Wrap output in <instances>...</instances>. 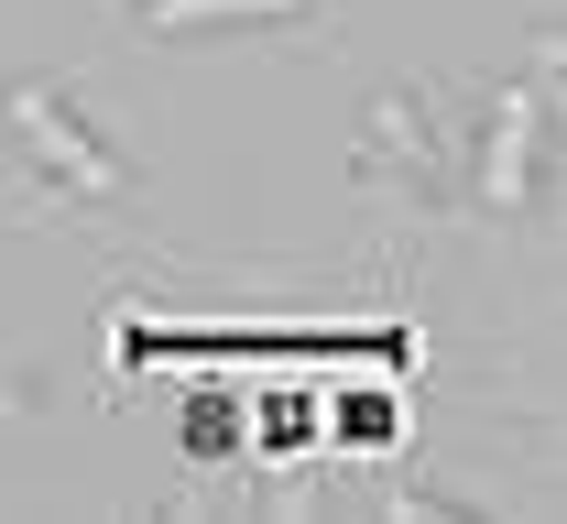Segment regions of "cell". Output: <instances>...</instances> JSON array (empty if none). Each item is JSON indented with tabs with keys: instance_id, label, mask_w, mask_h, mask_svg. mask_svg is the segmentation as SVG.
<instances>
[{
	"instance_id": "obj_7",
	"label": "cell",
	"mask_w": 567,
	"mask_h": 524,
	"mask_svg": "<svg viewBox=\"0 0 567 524\" xmlns=\"http://www.w3.org/2000/svg\"><path fill=\"white\" fill-rule=\"evenodd\" d=\"M306 438H317V393H262V459L306 449Z\"/></svg>"
},
{
	"instance_id": "obj_4",
	"label": "cell",
	"mask_w": 567,
	"mask_h": 524,
	"mask_svg": "<svg viewBox=\"0 0 567 524\" xmlns=\"http://www.w3.org/2000/svg\"><path fill=\"white\" fill-rule=\"evenodd\" d=\"M274 22H317V0H132V33H153V44H197V33H274Z\"/></svg>"
},
{
	"instance_id": "obj_3",
	"label": "cell",
	"mask_w": 567,
	"mask_h": 524,
	"mask_svg": "<svg viewBox=\"0 0 567 524\" xmlns=\"http://www.w3.org/2000/svg\"><path fill=\"white\" fill-rule=\"evenodd\" d=\"M546 153H557V33H546V66L502 76L492 110H481V143H470V197L492 219H524L546 197Z\"/></svg>"
},
{
	"instance_id": "obj_6",
	"label": "cell",
	"mask_w": 567,
	"mask_h": 524,
	"mask_svg": "<svg viewBox=\"0 0 567 524\" xmlns=\"http://www.w3.org/2000/svg\"><path fill=\"white\" fill-rule=\"evenodd\" d=\"M393 438H404L393 393H339V449H393Z\"/></svg>"
},
{
	"instance_id": "obj_5",
	"label": "cell",
	"mask_w": 567,
	"mask_h": 524,
	"mask_svg": "<svg viewBox=\"0 0 567 524\" xmlns=\"http://www.w3.org/2000/svg\"><path fill=\"white\" fill-rule=\"evenodd\" d=\"M186 449H197V459L240 449V393H229V382H197V393H186Z\"/></svg>"
},
{
	"instance_id": "obj_2",
	"label": "cell",
	"mask_w": 567,
	"mask_h": 524,
	"mask_svg": "<svg viewBox=\"0 0 567 524\" xmlns=\"http://www.w3.org/2000/svg\"><path fill=\"white\" fill-rule=\"evenodd\" d=\"M0 121H11V143H22V164H33L44 197H87V208H121V197H132V153H121V132L76 110L66 76H11Z\"/></svg>"
},
{
	"instance_id": "obj_1",
	"label": "cell",
	"mask_w": 567,
	"mask_h": 524,
	"mask_svg": "<svg viewBox=\"0 0 567 524\" xmlns=\"http://www.w3.org/2000/svg\"><path fill=\"white\" fill-rule=\"evenodd\" d=\"M360 186H393L415 197L425 219H447L470 197V153H458V121L425 76H393L371 110H360Z\"/></svg>"
}]
</instances>
